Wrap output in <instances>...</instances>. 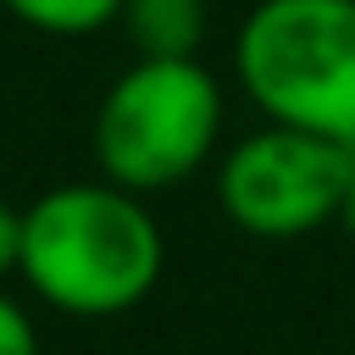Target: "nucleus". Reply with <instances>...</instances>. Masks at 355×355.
Here are the masks:
<instances>
[{"label":"nucleus","instance_id":"obj_1","mask_svg":"<svg viewBox=\"0 0 355 355\" xmlns=\"http://www.w3.org/2000/svg\"><path fill=\"white\" fill-rule=\"evenodd\" d=\"M166 239L144 194L94 178L55 183L22 211V283L67 316H122L161 283Z\"/></svg>","mask_w":355,"mask_h":355},{"label":"nucleus","instance_id":"obj_2","mask_svg":"<svg viewBox=\"0 0 355 355\" xmlns=\"http://www.w3.org/2000/svg\"><path fill=\"white\" fill-rule=\"evenodd\" d=\"M233 78L266 122L355 144V0H255Z\"/></svg>","mask_w":355,"mask_h":355},{"label":"nucleus","instance_id":"obj_3","mask_svg":"<svg viewBox=\"0 0 355 355\" xmlns=\"http://www.w3.org/2000/svg\"><path fill=\"white\" fill-rule=\"evenodd\" d=\"M222 111V83L200 55H139L100 94L94 166L133 194L178 189L216 155Z\"/></svg>","mask_w":355,"mask_h":355},{"label":"nucleus","instance_id":"obj_4","mask_svg":"<svg viewBox=\"0 0 355 355\" xmlns=\"http://www.w3.org/2000/svg\"><path fill=\"white\" fill-rule=\"evenodd\" d=\"M355 172V144L261 122L216 166V205L250 239H305L338 222L344 183Z\"/></svg>","mask_w":355,"mask_h":355},{"label":"nucleus","instance_id":"obj_5","mask_svg":"<svg viewBox=\"0 0 355 355\" xmlns=\"http://www.w3.org/2000/svg\"><path fill=\"white\" fill-rule=\"evenodd\" d=\"M116 22L139 55H200L211 6L205 0H122Z\"/></svg>","mask_w":355,"mask_h":355},{"label":"nucleus","instance_id":"obj_6","mask_svg":"<svg viewBox=\"0 0 355 355\" xmlns=\"http://www.w3.org/2000/svg\"><path fill=\"white\" fill-rule=\"evenodd\" d=\"M6 17H17L33 33H55V39H83L100 33L122 17V0H0Z\"/></svg>","mask_w":355,"mask_h":355},{"label":"nucleus","instance_id":"obj_7","mask_svg":"<svg viewBox=\"0 0 355 355\" xmlns=\"http://www.w3.org/2000/svg\"><path fill=\"white\" fill-rule=\"evenodd\" d=\"M0 355H39V327L6 288H0Z\"/></svg>","mask_w":355,"mask_h":355},{"label":"nucleus","instance_id":"obj_8","mask_svg":"<svg viewBox=\"0 0 355 355\" xmlns=\"http://www.w3.org/2000/svg\"><path fill=\"white\" fill-rule=\"evenodd\" d=\"M22 272V211L0 200V283Z\"/></svg>","mask_w":355,"mask_h":355},{"label":"nucleus","instance_id":"obj_9","mask_svg":"<svg viewBox=\"0 0 355 355\" xmlns=\"http://www.w3.org/2000/svg\"><path fill=\"white\" fill-rule=\"evenodd\" d=\"M338 227L355 239V172H349V183H344V200H338Z\"/></svg>","mask_w":355,"mask_h":355}]
</instances>
